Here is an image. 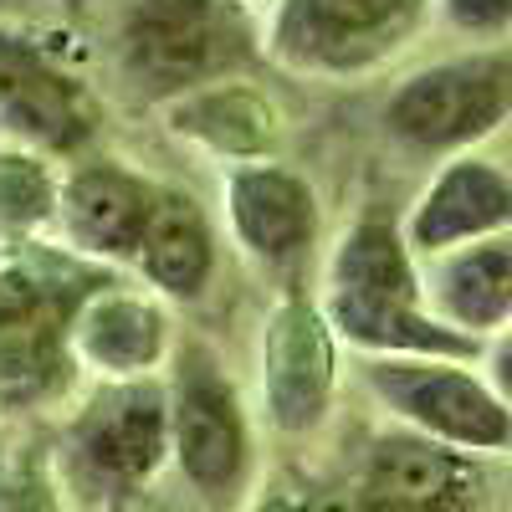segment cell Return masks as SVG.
<instances>
[{
    "mask_svg": "<svg viewBox=\"0 0 512 512\" xmlns=\"http://www.w3.org/2000/svg\"><path fill=\"white\" fill-rule=\"evenodd\" d=\"M139 256H144V272L164 292H175V297L200 292L210 277V231L200 221V210L180 195H159L149 231L139 241Z\"/></svg>",
    "mask_w": 512,
    "mask_h": 512,
    "instance_id": "cell-13",
    "label": "cell"
},
{
    "mask_svg": "<svg viewBox=\"0 0 512 512\" xmlns=\"http://www.w3.org/2000/svg\"><path fill=\"white\" fill-rule=\"evenodd\" d=\"M262 512H303V507H297V502H267Z\"/></svg>",
    "mask_w": 512,
    "mask_h": 512,
    "instance_id": "cell-23",
    "label": "cell"
},
{
    "mask_svg": "<svg viewBox=\"0 0 512 512\" xmlns=\"http://www.w3.org/2000/svg\"><path fill=\"white\" fill-rule=\"evenodd\" d=\"M338 292L390 297V303H415V272L405 262L400 236L384 221H364L338 256Z\"/></svg>",
    "mask_w": 512,
    "mask_h": 512,
    "instance_id": "cell-17",
    "label": "cell"
},
{
    "mask_svg": "<svg viewBox=\"0 0 512 512\" xmlns=\"http://www.w3.org/2000/svg\"><path fill=\"white\" fill-rule=\"evenodd\" d=\"M88 461L113 482H144L164 451V405L149 384H123L103 395L77 425Z\"/></svg>",
    "mask_w": 512,
    "mask_h": 512,
    "instance_id": "cell-8",
    "label": "cell"
},
{
    "mask_svg": "<svg viewBox=\"0 0 512 512\" xmlns=\"http://www.w3.org/2000/svg\"><path fill=\"white\" fill-rule=\"evenodd\" d=\"M374 384H379V390L390 395L410 420H420L425 431L441 436V441L492 451V446H507V436H512L507 410L482 390L472 374H461V369L379 364V369H374Z\"/></svg>",
    "mask_w": 512,
    "mask_h": 512,
    "instance_id": "cell-4",
    "label": "cell"
},
{
    "mask_svg": "<svg viewBox=\"0 0 512 512\" xmlns=\"http://www.w3.org/2000/svg\"><path fill=\"white\" fill-rule=\"evenodd\" d=\"M0 113L21 134H36L47 144H77L88 128V108H82L72 82L11 41H0Z\"/></svg>",
    "mask_w": 512,
    "mask_h": 512,
    "instance_id": "cell-9",
    "label": "cell"
},
{
    "mask_svg": "<svg viewBox=\"0 0 512 512\" xmlns=\"http://www.w3.org/2000/svg\"><path fill=\"white\" fill-rule=\"evenodd\" d=\"M333 318L349 338L374 349H410V354H472V338H461L431 318H420L415 303H390V297H364V292H338Z\"/></svg>",
    "mask_w": 512,
    "mask_h": 512,
    "instance_id": "cell-14",
    "label": "cell"
},
{
    "mask_svg": "<svg viewBox=\"0 0 512 512\" xmlns=\"http://www.w3.org/2000/svg\"><path fill=\"white\" fill-rule=\"evenodd\" d=\"M175 446H180L185 477L205 492H226L241 477V461H246L241 410H236V395L226 390V379L205 359H190L180 374Z\"/></svg>",
    "mask_w": 512,
    "mask_h": 512,
    "instance_id": "cell-5",
    "label": "cell"
},
{
    "mask_svg": "<svg viewBox=\"0 0 512 512\" xmlns=\"http://www.w3.org/2000/svg\"><path fill=\"white\" fill-rule=\"evenodd\" d=\"M502 221H512V185L492 164H456L425 195L420 216H415V241L420 246H451L466 236H482Z\"/></svg>",
    "mask_w": 512,
    "mask_h": 512,
    "instance_id": "cell-11",
    "label": "cell"
},
{
    "mask_svg": "<svg viewBox=\"0 0 512 512\" xmlns=\"http://www.w3.org/2000/svg\"><path fill=\"white\" fill-rule=\"evenodd\" d=\"M47 205H52V185L41 175V164H31L21 154H0V221L31 226L47 216Z\"/></svg>",
    "mask_w": 512,
    "mask_h": 512,
    "instance_id": "cell-19",
    "label": "cell"
},
{
    "mask_svg": "<svg viewBox=\"0 0 512 512\" xmlns=\"http://www.w3.org/2000/svg\"><path fill=\"white\" fill-rule=\"evenodd\" d=\"M231 216L251 251L292 256L313 236V195L282 169H241L231 180Z\"/></svg>",
    "mask_w": 512,
    "mask_h": 512,
    "instance_id": "cell-12",
    "label": "cell"
},
{
    "mask_svg": "<svg viewBox=\"0 0 512 512\" xmlns=\"http://www.w3.org/2000/svg\"><path fill=\"white\" fill-rule=\"evenodd\" d=\"M507 108H512V62L477 57L410 77L400 98L390 103V123L400 139L420 149H451L497 128Z\"/></svg>",
    "mask_w": 512,
    "mask_h": 512,
    "instance_id": "cell-1",
    "label": "cell"
},
{
    "mask_svg": "<svg viewBox=\"0 0 512 512\" xmlns=\"http://www.w3.org/2000/svg\"><path fill=\"white\" fill-rule=\"evenodd\" d=\"M420 16V0H292L282 52L308 67H359L390 52Z\"/></svg>",
    "mask_w": 512,
    "mask_h": 512,
    "instance_id": "cell-3",
    "label": "cell"
},
{
    "mask_svg": "<svg viewBox=\"0 0 512 512\" xmlns=\"http://www.w3.org/2000/svg\"><path fill=\"white\" fill-rule=\"evenodd\" d=\"M241 52L226 0H139L128 16V62L149 88H190Z\"/></svg>",
    "mask_w": 512,
    "mask_h": 512,
    "instance_id": "cell-2",
    "label": "cell"
},
{
    "mask_svg": "<svg viewBox=\"0 0 512 512\" xmlns=\"http://www.w3.org/2000/svg\"><path fill=\"white\" fill-rule=\"evenodd\" d=\"M354 512H384V507H374V502H364V507H354Z\"/></svg>",
    "mask_w": 512,
    "mask_h": 512,
    "instance_id": "cell-24",
    "label": "cell"
},
{
    "mask_svg": "<svg viewBox=\"0 0 512 512\" xmlns=\"http://www.w3.org/2000/svg\"><path fill=\"white\" fill-rule=\"evenodd\" d=\"M497 379H502V390L512 395V344L497 349Z\"/></svg>",
    "mask_w": 512,
    "mask_h": 512,
    "instance_id": "cell-22",
    "label": "cell"
},
{
    "mask_svg": "<svg viewBox=\"0 0 512 512\" xmlns=\"http://www.w3.org/2000/svg\"><path fill=\"white\" fill-rule=\"evenodd\" d=\"M333 344L308 303H287L267 323V405L282 431H308L328 405Z\"/></svg>",
    "mask_w": 512,
    "mask_h": 512,
    "instance_id": "cell-7",
    "label": "cell"
},
{
    "mask_svg": "<svg viewBox=\"0 0 512 512\" xmlns=\"http://www.w3.org/2000/svg\"><path fill=\"white\" fill-rule=\"evenodd\" d=\"M451 16L472 31H492L502 21H512V0H446Z\"/></svg>",
    "mask_w": 512,
    "mask_h": 512,
    "instance_id": "cell-20",
    "label": "cell"
},
{
    "mask_svg": "<svg viewBox=\"0 0 512 512\" xmlns=\"http://www.w3.org/2000/svg\"><path fill=\"white\" fill-rule=\"evenodd\" d=\"M477 497H482L477 466L436 441L390 436L374 446L369 502L384 512H472Z\"/></svg>",
    "mask_w": 512,
    "mask_h": 512,
    "instance_id": "cell-6",
    "label": "cell"
},
{
    "mask_svg": "<svg viewBox=\"0 0 512 512\" xmlns=\"http://www.w3.org/2000/svg\"><path fill=\"white\" fill-rule=\"evenodd\" d=\"M180 128L210 139L226 154H262L272 144V113L256 103L251 93H236V88H221V93H200L185 113H180Z\"/></svg>",
    "mask_w": 512,
    "mask_h": 512,
    "instance_id": "cell-18",
    "label": "cell"
},
{
    "mask_svg": "<svg viewBox=\"0 0 512 512\" xmlns=\"http://www.w3.org/2000/svg\"><path fill=\"white\" fill-rule=\"evenodd\" d=\"M154 200L159 195L123 169H88L67 190V226L88 251H139Z\"/></svg>",
    "mask_w": 512,
    "mask_h": 512,
    "instance_id": "cell-10",
    "label": "cell"
},
{
    "mask_svg": "<svg viewBox=\"0 0 512 512\" xmlns=\"http://www.w3.org/2000/svg\"><path fill=\"white\" fill-rule=\"evenodd\" d=\"M446 308L466 328H487L512 308V241H492L446 267Z\"/></svg>",
    "mask_w": 512,
    "mask_h": 512,
    "instance_id": "cell-15",
    "label": "cell"
},
{
    "mask_svg": "<svg viewBox=\"0 0 512 512\" xmlns=\"http://www.w3.org/2000/svg\"><path fill=\"white\" fill-rule=\"evenodd\" d=\"M77 338L103 369H144L159 354V318L128 297H103L82 313Z\"/></svg>",
    "mask_w": 512,
    "mask_h": 512,
    "instance_id": "cell-16",
    "label": "cell"
},
{
    "mask_svg": "<svg viewBox=\"0 0 512 512\" xmlns=\"http://www.w3.org/2000/svg\"><path fill=\"white\" fill-rule=\"evenodd\" d=\"M0 512H41V502H26V487H0Z\"/></svg>",
    "mask_w": 512,
    "mask_h": 512,
    "instance_id": "cell-21",
    "label": "cell"
}]
</instances>
